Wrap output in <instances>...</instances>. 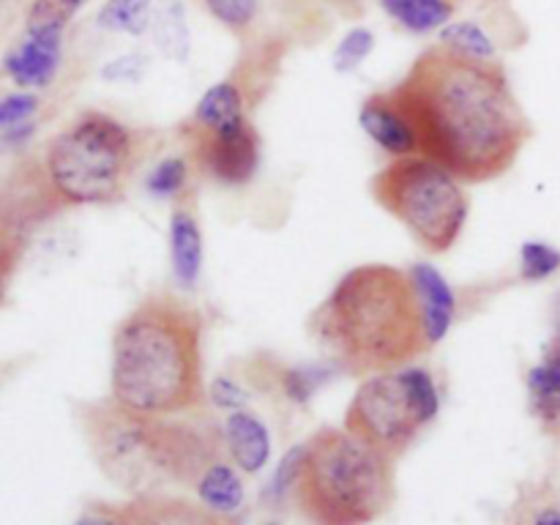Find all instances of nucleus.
Instances as JSON below:
<instances>
[{
	"label": "nucleus",
	"mask_w": 560,
	"mask_h": 525,
	"mask_svg": "<svg viewBox=\"0 0 560 525\" xmlns=\"http://www.w3.org/2000/svg\"><path fill=\"white\" fill-rule=\"evenodd\" d=\"M372 49H375V33L370 27H353V31L345 33L342 42L334 49V69L339 74H350L370 58Z\"/></svg>",
	"instance_id": "cd10ccee"
},
{
	"label": "nucleus",
	"mask_w": 560,
	"mask_h": 525,
	"mask_svg": "<svg viewBox=\"0 0 560 525\" xmlns=\"http://www.w3.org/2000/svg\"><path fill=\"white\" fill-rule=\"evenodd\" d=\"M293 492L312 525H372L394 503V459L345 427H323L304 443Z\"/></svg>",
	"instance_id": "39448f33"
},
{
	"label": "nucleus",
	"mask_w": 560,
	"mask_h": 525,
	"mask_svg": "<svg viewBox=\"0 0 560 525\" xmlns=\"http://www.w3.org/2000/svg\"><path fill=\"white\" fill-rule=\"evenodd\" d=\"M208 14L235 36H246L260 14V0H202Z\"/></svg>",
	"instance_id": "a878e982"
},
{
	"label": "nucleus",
	"mask_w": 560,
	"mask_h": 525,
	"mask_svg": "<svg viewBox=\"0 0 560 525\" xmlns=\"http://www.w3.org/2000/svg\"><path fill=\"white\" fill-rule=\"evenodd\" d=\"M337 3H348V5H359L361 0H337Z\"/></svg>",
	"instance_id": "e433bc0d"
},
{
	"label": "nucleus",
	"mask_w": 560,
	"mask_h": 525,
	"mask_svg": "<svg viewBox=\"0 0 560 525\" xmlns=\"http://www.w3.org/2000/svg\"><path fill=\"white\" fill-rule=\"evenodd\" d=\"M74 525H124V514L120 506H109V503H88L80 514H77Z\"/></svg>",
	"instance_id": "72a5a7b5"
},
{
	"label": "nucleus",
	"mask_w": 560,
	"mask_h": 525,
	"mask_svg": "<svg viewBox=\"0 0 560 525\" xmlns=\"http://www.w3.org/2000/svg\"><path fill=\"white\" fill-rule=\"evenodd\" d=\"M178 131L189 145L191 164L217 184L244 186L260 170V131L249 115L213 129L180 124Z\"/></svg>",
	"instance_id": "1a4fd4ad"
},
{
	"label": "nucleus",
	"mask_w": 560,
	"mask_h": 525,
	"mask_svg": "<svg viewBox=\"0 0 560 525\" xmlns=\"http://www.w3.org/2000/svg\"><path fill=\"white\" fill-rule=\"evenodd\" d=\"M206 317L184 295L156 290L126 312L109 348V397L148 416L197 413L206 402Z\"/></svg>",
	"instance_id": "f03ea898"
},
{
	"label": "nucleus",
	"mask_w": 560,
	"mask_h": 525,
	"mask_svg": "<svg viewBox=\"0 0 560 525\" xmlns=\"http://www.w3.org/2000/svg\"><path fill=\"white\" fill-rule=\"evenodd\" d=\"M534 525H560V509L556 506H547L536 514Z\"/></svg>",
	"instance_id": "c9c22d12"
},
{
	"label": "nucleus",
	"mask_w": 560,
	"mask_h": 525,
	"mask_svg": "<svg viewBox=\"0 0 560 525\" xmlns=\"http://www.w3.org/2000/svg\"><path fill=\"white\" fill-rule=\"evenodd\" d=\"M388 93L408 115L421 156L463 184L506 175L534 137V124L498 60L435 44Z\"/></svg>",
	"instance_id": "f257e3e1"
},
{
	"label": "nucleus",
	"mask_w": 560,
	"mask_h": 525,
	"mask_svg": "<svg viewBox=\"0 0 560 525\" xmlns=\"http://www.w3.org/2000/svg\"><path fill=\"white\" fill-rule=\"evenodd\" d=\"M545 350H552V353L560 355V295L556 301V317H552V337L550 342L545 345Z\"/></svg>",
	"instance_id": "f704fd0d"
},
{
	"label": "nucleus",
	"mask_w": 560,
	"mask_h": 525,
	"mask_svg": "<svg viewBox=\"0 0 560 525\" xmlns=\"http://www.w3.org/2000/svg\"><path fill=\"white\" fill-rule=\"evenodd\" d=\"M191 159L189 156H164L151 167L145 178V191L153 200H180L189 189L191 180Z\"/></svg>",
	"instance_id": "412c9836"
},
{
	"label": "nucleus",
	"mask_w": 560,
	"mask_h": 525,
	"mask_svg": "<svg viewBox=\"0 0 560 525\" xmlns=\"http://www.w3.org/2000/svg\"><path fill=\"white\" fill-rule=\"evenodd\" d=\"M153 0H107L98 9V27L113 33H129V36H142L151 27Z\"/></svg>",
	"instance_id": "4be33fe9"
},
{
	"label": "nucleus",
	"mask_w": 560,
	"mask_h": 525,
	"mask_svg": "<svg viewBox=\"0 0 560 525\" xmlns=\"http://www.w3.org/2000/svg\"><path fill=\"white\" fill-rule=\"evenodd\" d=\"M246 399H249V394L244 392V386H241L235 377L219 375L217 381L211 383V402L217 405V408L241 410L246 405Z\"/></svg>",
	"instance_id": "2f4dec72"
},
{
	"label": "nucleus",
	"mask_w": 560,
	"mask_h": 525,
	"mask_svg": "<svg viewBox=\"0 0 560 525\" xmlns=\"http://www.w3.org/2000/svg\"><path fill=\"white\" fill-rule=\"evenodd\" d=\"M148 69V58L140 52H131V55H120L115 58L113 63L104 66V80H113V82H135L145 74Z\"/></svg>",
	"instance_id": "473e14b6"
},
{
	"label": "nucleus",
	"mask_w": 560,
	"mask_h": 525,
	"mask_svg": "<svg viewBox=\"0 0 560 525\" xmlns=\"http://www.w3.org/2000/svg\"><path fill=\"white\" fill-rule=\"evenodd\" d=\"M438 44L454 49V52L470 55V58L495 60V42H492L490 33H487L479 22H470V20L448 22V25L441 31V42Z\"/></svg>",
	"instance_id": "b1692460"
},
{
	"label": "nucleus",
	"mask_w": 560,
	"mask_h": 525,
	"mask_svg": "<svg viewBox=\"0 0 560 525\" xmlns=\"http://www.w3.org/2000/svg\"><path fill=\"white\" fill-rule=\"evenodd\" d=\"M145 153V135L115 115L88 109L52 137L44 175L63 206H115Z\"/></svg>",
	"instance_id": "423d86ee"
},
{
	"label": "nucleus",
	"mask_w": 560,
	"mask_h": 525,
	"mask_svg": "<svg viewBox=\"0 0 560 525\" xmlns=\"http://www.w3.org/2000/svg\"><path fill=\"white\" fill-rule=\"evenodd\" d=\"M560 268V249L545 241H525L520 246V273L525 282H541Z\"/></svg>",
	"instance_id": "bb28decb"
},
{
	"label": "nucleus",
	"mask_w": 560,
	"mask_h": 525,
	"mask_svg": "<svg viewBox=\"0 0 560 525\" xmlns=\"http://www.w3.org/2000/svg\"><path fill=\"white\" fill-rule=\"evenodd\" d=\"M20 255H22V235H16L14 230H9L3 222H0V301L5 299V288H9V279L11 273H14Z\"/></svg>",
	"instance_id": "7c9ffc66"
},
{
	"label": "nucleus",
	"mask_w": 560,
	"mask_h": 525,
	"mask_svg": "<svg viewBox=\"0 0 560 525\" xmlns=\"http://www.w3.org/2000/svg\"><path fill=\"white\" fill-rule=\"evenodd\" d=\"M331 375H342L339 366L334 364L331 359L320 361V364H304V366H293V370H284L279 375V386L282 392L288 394L293 402H310L328 381Z\"/></svg>",
	"instance_id": "5701e85b"
},
{
	"label": "nucleus",
	"mask_w": 560,
	"mask_h": 525,
	"mask_svg": "<svg viewBox=\"0 0 560 525\" xmlns=\"http://www.w3.org/2000/svg\"><path fill=\"white\" fill-rule=\"evenodd\" d=\"M441 413V388L424 366H399L364 377L345 410V430L392 459L402 457Z\"/></svg>",
	"instance_id": "6e6552de"
},
{
	"label": "nucleus",
	"mask_w": 560,
	"mask_h": 525,
	"mask_svg": "<svg viewBox=\"0 0 560 525\" xmlns=\"http://www.w3.org/2000/svg\"><path fill=\"white\" fill-rule=\"evenodd\" d=\"M38 109V96L31 91L22 93H9V96L0 98V129L9 131L16 126H25L27 120L36 115Z\"/></svg>",
	"instance_id": "c85d7f7f"
},
{
	"label": "nucleus",
	"mask_w": 560,
	"mask_h": 525,
	"mask_svg": "<svg viewBox=\"0 0 560 525\" xmlns=\"http://www.w3.org/2000/svg\"><path fill=\"white\" fill-rule=\"evenodd\" d=\"M120 514H124V525H233L228 514H219L186 498L167 495V492L131 498L120 506Z\"/></svg>",
	"instance_id": "9b49d317"
},
{
	"label": "nucleus",
	"mask_w": 560,
	"mask_h": 525,
	"mask_svg": "<svg viewBox=\"0 0 560 525\" xmlns=\"http://www.w3.org/2000/svg\"><path fill=\"white\" fill-rule=\"evenodd\" d=\"M370 195L430 255H446L468 224L470 200L463 180L421 153L397 156L377 170Z\"/></svg>",
	"instance_id": "0eeeda50"
},
{
	"label": "nucleus",
	"mask_w": 560,
	"mask_h": 525,
	"mask_svg": "<svg viewBox=\"0 0 560 525\" xmlns=\"http://www.w3.org/2000/svg\"><path fill=\"white\" fill-rule=\"evenodd\" d=\"M310 331L350 377L399 370L432 350L413 277L388 262L350 268L312 312Z\"/></svg>",
	"instance_id": "7ed1b4c3"
},
{
	"label": "nucleus",
	"mask_w": 560,
	"mask_h": 525,
	"mask_svg": "<svg viewBox=\"0 0 560 525\" xmlns=\"http://www.w3.org/2000/svg\"><path fill=\"white\" fill-rule=\"evenodd\" d=\"M224 452L244 474H257L271 459V432L249 410H230L222 421Z\"/></svg>",
	"instance_id": "ddd939ff"
},
{
	"label": "nucleus",
	"mask_w": 560,
	"mask_h": 525,
	"mask_svg": "<svg viewBox=\"0 0 560 525\" xmlns=\"http://www.w3.org/2000/svg\"><path fill=\"white\" fill-rule=\"evenodd\" d=\"M151 36L159 52L170 60H186L191 49L189 22L180 0H164L151 16Z\"/></svg>",
	"instance_id": "aec40b11"
},
{
	"label": "nucleus",
	"mask_w": 560,
	"mask_h": 525,
	"mask_svg": "<svg viewBox=\"0 0 560 525\" xmlns=\"http://www.w3.org/2000/svg\"><path fill=\"white\" fill-rule=\"evenodd\" d=\"M410 277H413L421 310H424L427 337H430V345L435 348L452 331L454 317H457V295H454L448 279L438 268H432L430 262H416L410 268Z\"/></svg>",
	"instance_id": "4468645a"
},
{
	"label": "nucleus",
	"mask_w": 560,
	"mask_h": 525,
	"mask_svg": "<svg viewBox=\"0 0 560 525\" xmlns=\"http://www.w3.org/2000/svg\"><path fill=\"white\" fill-rule=\"evenodd\" d=\"M530 413L541 421L547 432H560V355L552 350L541 353L525 377Z\"/></svg>",
	"instance_id": "dca6fc26"
},
{
	"label": "nucleus",
	"mask_w": 560,
	"mask_h": 525,
	"mask_svg": "<svg viewBox=\"0 0 560 525\" xmlns=\"http://www.w3.org/2000/svg\"><path fill=\"white\" fill-rule=\"evenodd\" d=\"M195 490L202 506L213 509V512L219 514L235 512V509L244 503V481H241L238 470H235L224 457L202 470Z\"/></svg>",
	"instance_id": "6ab92c4d"
},
{
	"label": "nucleus",
	"mask_w": 560,
	"mask_h": 525,
	"mask_svg": "<svg viewBox=\"0 0 560 525\" xmlns=\"http://www.w3.org/2000/svg\"><path fill=\"white\" fill-rule=\"evenodd\" d=\"M241 115H246L244 88L235 80H222L202 93L195 113H191L184 124L197 126V129H213V126H222L241 118Z\"/></svg>",
	"instance_id": "f3484780"
},
{
	"label": "nucleus",
	"mask_w": 560,
	"mask_h": 525,
	"mask_svg": "<svg viewBox=\"0 0 560 525\" xmlns=\"http://www.w3.org/2000/svg\"><path fill=\"white\" fill-rule=\"evenodd\" d=\"M82 5L85 0H33L25 16V31L63 33Z\"/></svg>",
	"instance_id": "393cba45"
},
{
	"label": "nucleus",
	"mask_w": 560,
	"mask_h": 525,
	"mask_svg": "<svg viewBox=\"0 0 560 525\" xmlns=\"http://www.w3.org/2000/svg\"><path fill=\"white\" fill-rule=\"evenodd\" d=\"M359 124L370 135V140L381 145L388 156L397 159L419 153V140H416L413 126H410L408 115L402 113V107L394 102L388 91L372 93L370 98H364Z\"/></svg>",
	"instance_id": "f8f14e48"
},
{
	"label": "nucleus",
	"mask_w": 560,
	"mask_h": 525,
	"mask_svg": "<svg viewBox=\"0 0 560 525\" xmlns=\"http://www.w3.org/2000/svg\"><path fill=\"white\" fill-rule=\"evenodd\" d=\"M77 419L98 470L131 498L195 487L224 452L222 427L202 413L148 416L109 397L82 402Z\"/></svg>",
	"instance_id": "20e7f679"
},
{
	"label": "nucleus",
	"mask_w": 560,
	"mask_h": 525,
	"mask_svg": "<svg viewBox=\"0 0 560 525\" xmlns=\"http://www.w3.org/2000/svg\"><path fill=\"white\" fill-rule=\"evenodd\" d=\"M60 60H63V33L25 31V36L3 58V69L20 88L38 91L58 77Z\"/></svg>",
	"instance_id": "9d476101"
},
{
	"label": "nucleus",
	"mask_w": 560,
	"mask_h": 525,
	"mask_svg": "<svg viewBox=\"0 0 560 525\" xmlns=\"http://www.w3.org/2000/svg\"><path fill=\"white\" fill-rule=\"evenodd\" d=\"M301 465H304V443L295 448H290V452L282 457V463H279L277 474H273L271 485H268V490H266V495L271 498V501H282L284 492L293 490L295 481H299Z\"/></svg>",
	"instance_id": "c756f323"
},
{
	"label": "nucleus",
	"mask_w": 560,
	"mask_h": 525,
	"mask_svg": "<svg viewBox=\"0 0 560 525\" xmlns=\"http://www.w3.org/2000/svg\"><path fill=\"white\" fill-rule=\"evenodd\" d=\"M381 9L408 33L443 31L457 14L454 0H381Z\"/></svg>",
	"instance_id": "a211bd4d"
},
{
	"label": "nucleus",
	"mask_w": 560,
	"mask_h": 525,
	"mask_svg": "<svg viewBox=\"0 0 560 525\" xmlns=\"http://www.w3.org/2000/svg\"><path fill=\"white\" fill-rule=\"evenodd\" d=\"M202 257L206 249H202L200 219L186 206H178L170 213V260L180 288H195L202 271Z\"/></svg>",
	"instance_id": "2eb2a0df"
}]
</instances>
